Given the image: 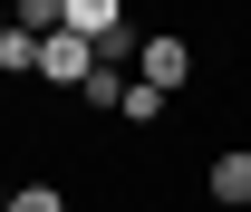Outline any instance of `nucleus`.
I'll return each instance as SVG.
<instances>
[{
	"instance_id": "obj_1",
	"label": "nucleus",
	"mask_w": 251,
	"mask_h": 212,
	"mask_svg": "<svg viewBox=\"0 0 251 212\" xmlns=\"http://www.w3.org/2000/svg\"><path fill=\"white\" fill-rule=\"evenodd\" d=\"M184 77H193V48H184V39H135V87H155V96H174V87H184Z\"/></svg>"
},
{
	"instance_id": "obj_2",
	"label": "nucleus",
	"mask_w": 251,
	"mask_h": 212,
	"mask_svg": "<svg viewBox=\"0 0 251 212\" xmlns=\"http://www.w3.org/2000/svg\"><path fill=\"white\" fill-rule=\"evenodd\" d=\"M39 77H49V87H87V77H97V48H87V39H68V29H49Z\"/></svg>"
},
{
	"instance_id": "obj_3",
	"label": "nucleus",
	"mask_w": 251,
	"mask_h": 212,
	"mask_svg": "<svg viewBox=\"0 0 251 212\" xmlns=\"http://www.w3.org/2000/svg\"><path fill=\"white\" fill-rule=\"evenodd\" d=\"M58 29L97 48V39H116V29H126V10H116V0H58Z\"/></svg>"
},
{
	"instance_id": "obj_4",
	"label": "nucleus",
	"mask_w": 251,
	"mask_h": 212,
	"mask_svg": "<svg viewBox=\"0 0 251 212\" xmlns=\"http://www.w3.org/2000/svg\"><path fill=\"white\" fill-rule=\"evenodd\" d=\"M203 183H213V203H232V212H242V203H251V145H242V154H222Z\"/></svg>"
},
{
	"instance_id": "obj_5",
	"label": "nucleus",
	"mask_w": 251,
	"mask_h": 212,
	"mask_svg": "<svg viewBox=\"0 0 251 212\" xmlns=\"http://www.w3.org/2000/svg\"><path fill=\"white\" fill-rule=\"evenodd\" d=\"M0 68H10V77H39V39L29 29H0Z\"/></svg>"
},
{
	"instance_id": "obj_6",
	"label": "nucleus",
	"mask_w": 251,
	"mask_h": 212,
	"mask_svg": "<svg viewBox=\"0 0 251 212\" xmlns=\"http://www.w3.org/2000/svg\"><path fill=\"white\" fill-rule=\"evenodd\" d=\"M164 106H174V96H155V87H126V106H116V116H126V125H155Z\"/></svg>"
},
{
	"instance_id": "obj_7",
	"label": "nucleus",
	"mask_w": 251,
	"mask_h": 212,
	"mask_svg": "<svg viewBox=\"0 0 251 212\" xmlns=\"http://www.w3.org/2000/svg\"><path fill=\"white\" fill-rule=\"evenodd\" d=\"M0 212H68V203H58V183H20V193H10Z\"/></svg>"
},
{
	"instance_id": "obj_8",
	"label": "nucleus",
	"mask_w": 251,
	"mask_h": 212,
	"mask_svg": "<svg viewBox=\"0 0 251 212\" xmlns=\"http://www.w3.org/2000/svg\"><path fill=\"white\" fill-rule=\"evenodd\" d=\"M77 96H87V106H126V68H97V77H87Z\"/></svg>"
},
{
	"instance_id": "obj_9",
	"label": "nucleus",
	"mask_w": 251,
	"mask_h": 212,
	"mask_svg": "<svg viewBox=\"0 0 251 212\" xmlns=\"http://www.w3.org/2000/svg\"><path fill=\"white\" fill-rule=\"evenodd\" d=\"M0 29H10V10H0Z\"/></svg>"
}]
</instances>
